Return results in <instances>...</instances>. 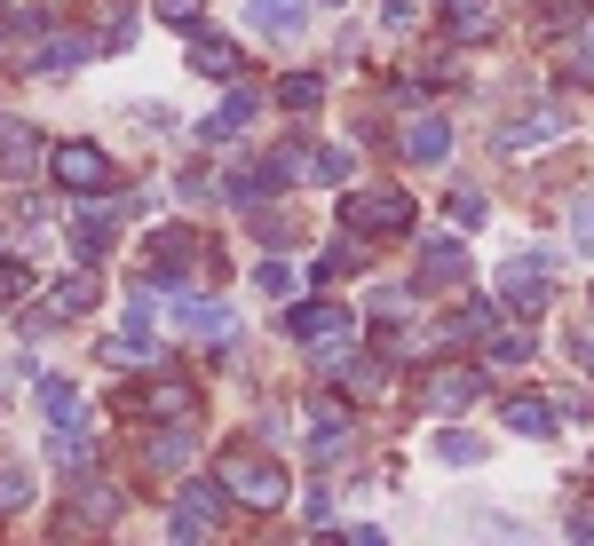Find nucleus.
Wrapping results in <instances>:
<instances>
[{"label": "nucleus", "instance_id": "obj_1", "mask_svg": "<svg viewBox=\"0 0 594 546\" xmlns=\"http://www.w3.org/2000/svg\"><path fill=\"white\" fill-rule=\"evenodd\" d=\"M286 333L317 340V364L341 372V357H349V310H341V301H302V310H286Z\"/></svg>", "mask_w": 594, "mask_h": 546}, {"label": "nucleus", "instance_id": "obj_2", "mask_svg": "<svg viewBox=\"0 0 594 546\" xmlns=\"http://www.w3.org/2000/svg\"><path fill=\"white\" fill-rule=\"evenodd\" d=\"M341 222H349L357 237H388V230H412V198H405V190H357L349 207H341Z\"/></svg>", "mask_w": 594, "mask_h": 546}, {"label": "nucleus", "instance_id": "obj_3", "mask_svg": "<svg viewBox=\"0 0 594 546\" xmlns=\"http://www.w3.org/2000/svg\"><path fill=\"white\" fill-rule=\"evenodd\" d=\"M222 484L238 491L246 507H278V499H286V467L261 460V452H230V460H222Z\"/></svg>", "mask_w": 594, "mask_h": 546}, {"label": "nucleus", "instance_id": "obj_4", "mask_svg": "<svg viewBox=\"0 0 594 546\" xmlns=\"http://www.w3.org/2000/svg\"><path fill=\"white\" fill-rule=\"evenodd\" d=\"M547 293H555V269H547V262H508V269H500V310L539 317Z\"/></svg>", "mask_w": 594, "mask_h": 546}, {"label": "nucleus", "instance_id": "obj_5", "mask_svg": "<svg viewBox=\"0 0 594 546\" xmlns=\"http://www.w3.org/2000/svg\"><path fill=\"white\" fill-rule=\"evenodd\" d=\"M48 175H56L63 190H104V183H112V159L95 151V143H56V151H48Z\"/></svg>", "mask_w": 594, "mask_h": 546}, {"label": "nucleus", "instance_id": "obj_6", "mask_svg": "<svg viewBox=\"0 0 594 546\" xmlns=\"http://www.w3.org/2000/svg\"><path fill=\"white\" fill-rule=\"evenodd\" d=\"M555 135H571V112H563V104H547V112H515V119L500 127V143H508V151H539V143H555Z\"/></svg>", "mask_w": 594, "mask_h": 546}, {"label": "nucleus", "instance_id": "obj_7", "mask_svg": "<svg viewBox=\"0 0 594 546\" xmlns=\"http://www.w3.org/2000/svg\"><path fill=\"white\" fill-rule=\"evenodd\" d=\"M246 24H254V32H270V40H302L310 0H246Z\"/></svg>", "mask_w": 594, "mask_h": 546}, {"label": "nucleus", "instance_id": "obj_8", "mask_svg": "<svg viewBox=\"0 0 594 546\" xmlns=\"http://www.w3.org/2000/svg\"><path fill=\"white\" fill-rule=\"evenodd\" d=\"M444 151H452V119H444V112L405 119V159H412V166H436Z\"/></svg>", "mask_w": 594, "mask_h": 546}, {"label": "nucleus", "instance_id": "obj_9", "mask_svg": "<svg viewBox=\"0 0 594 546\" xmlns=\"http://www.w3.org/2000/svg\"><path fill=\"white\" fill-rule=\"evenodd\" d=\"M175 325L198 333V340H230V333H238V317H230L222 301H198V293H175Z\"/></svg>", "mask_w": 594, "mask_h": 546}, {"label": "nucleus", "instance_id": "obj_10", "mask_svg": "<svg viewBox=\"0 0 594 546\" xmlns=\"http://www.w3.org/2000/svg\"><path fill=\"white\" fill-rule=\"evenodd\" d=\"M214 523H222V491L214 484H190L175 499V538H198V531H214Z\"/></svg>", "mask_w": 594, "mask_h": 546}, {"label": "nucleus", "instance_id": "obj_11", "mask_svg": "<svg viewBox=\"0 0 594 546\" xmlns=\"http://www.w3.org/2000/svg\"><path fill=\"white\" fill-rule=\"evenodd\" d=\"M468 404H476V372H459V364L428 372V413H468Z\"/></svg>", "mask_w": 594, "mask_h": 546}, {"label": "nucleus", "instance_id": "obj_12", "mask_svg": "<svg viewBox=\"0 0 594 546\" xmlns=\"http://www.w3.org/2000/svg\"><path fill=\"white\" fill-rule=\"evenodd\" d=\"M468 278V254L452 246V237H428L420 246V286H459Z\"/></svg>", "mask_w": 594, "mask_h": 546}, {"label": "nucleus", "instance_id": "obj_13", "mask_svg": "<svg viewBox=\"0 0 594 546\" xmlns=\"http://www.w3.org/2000/svg\"><path fill=\"white\" fill-rule=\"evenodd\" d=\"M254 112H261V95H246V88H238L214 119H198V143H230V135H246V119H254Z\"/></svg>", "mask_w": 594, "mask_h": 546}, {"label": "nucleus", "instance_id": "obj_14", "mask_svg": "<svg viewBox=\"0 0 594 546\" xmlns=\"http://www.w3.org/2000/svg\"><path fill=\"white\" fill-rule=\"evenodd\" d=\"M40 413H48L56 428H88V396H80L72 381H56V372H48V381H40Z\"/></svg>", "mask_w": 594, "mask_h": 546}, {"label": "nucleus", "instance_id": "obj_15", "mask_svg": "<svg viewBox=\"0 0 594 546\" xmlns=\"http://www.w3.org/2000/svg\"><path fill=\"white\" fill-rule=\"evenodd\" d=\"M508 428H515V435H555L563 420H555L547 396H508Z\"/></svg>", "mask_w": 594, "mask_h": 546}, {"label": "nucleus", "instance_id": "obj_16", "mask_svg": "<svg viewBox=\"0 0 594 546\" xmlns=\"http://www.w3.org/2000/svg\"><path fill=\"white\" fill-rule=\"evenodd\" d=\"M190 63H198V72H214V80H230V72H238V48H230L222 32H198V40H190Z\"/></svg>", "mask_w": 594, "mask_h": 546}, {"label": "nucleus", "instance_id": "obj_17", "mask_svg": "<svg viewBox=\"0 0 594 546\" xmlns=\"http://www.w3.org/2000/svg\"><path fill=\"white\" fill-rule=\"evenodd\" d=\"M143 269H151V278H183V269H190V237H151Z\"/></svg>", "mask_w": 594, "mask_h": 546}, {"label": "nucleus", "instance_id": "obj_18", "mask_svg": "<svg viewBox=\"0 0 594 546\" xmlns=\"http://www.w3.org/2000/svg\"><path fill=\"white\" fill-rule=\"evenodd\" d=\"M48 310H56V317H88V310H95V269H72V278L56 286Z\"/></svg>", "mask_w": 594, "mask_h": 546}, {"label": "nucleus", "instance_id": "obj_19", "mask_svg": "<svg viewBox=\"0 0 594 546\" xmlns=\"http://www.w3.org/2000/svg\"><path fill=\"white\" fill-rule=\"evenodd\" d=\"M72 254H80V262H104V254H112V214H80V222H72Z\"/></svg>", "mask_w": 594, "mask_h": 546}, {"label": "nucleus", "instance_id": "obj_20", "mask_svg": "<svg viewBox=\"0 0 594 546\" xmlns=\"http://www.w3.org/2000/svg\"><path fill=\"white\" fill-rule=\"evenodd\" d=\"M32 159H40V135H24V127L0 135V166H9V183H16V175H40Z\"/></svg>", "mask_w": 594, "mask_h": 546}, {"label": "nucleus", "instance_id": "obj_21", "mask_svg": "<svg viewBox=\"0 0 594 546\" xmlns=\"http://www.w3.org/2000/svg\"><path fill=\"white\" fill-rule=\"evenodd\" d=\"M95 48H104V40H80V32H56V48H48L40 63H48V72H72V63H88Z\"/></svg>", "mask_w": 594, "mask_h": 546}, {"label": "nucleus", "instance_id": "obj_22", "mask_svg": "<svg viewBox=\"0 0 594 546\" xmlns=\"http://www.w3.org/2000/svg\"><path fill=\"white\" fill-rule=\"evenodd\" d=\"M302 175H310V183H341V175H349V151H341V143H317Z\"/></svg>", "mask_w": 594, "mask_h": 546}, {"label": "nucleus", "instance_id": "obj_23", "mask_svg": "<svg viewBox=\"0 0 594 546\" xmlns=\"http://www.w3.org/2000/svg\"><path fill=\"white\" fill-rule=\"evenodd\" d=\"M317 95H325V80H317V72H293V80L278 88V104H286V112H317Z\"/></svg>", "mask_w": 594, "mask_h": 546}, {"label": "nucleus", "instance_id": "obj_24", "mask_svg": "<svg viewBox=\"0 0 594 546\" xmlns=\"http://www.w3.org/2000/svg\"><path fill=\"white\" fill-rule=\"evenodd\" d=\"M190 404H198V396H190L183 381H159V388H151V413H159V420H190Z\"/></svg>", "mask_w": 594, "mask_h": 546}, {"label": "nucleus", "instance_id": "obj_25", "mask_svg": "<svg viewBox=\"0 0 594 546\" xmlns=\"http://www.w3.org/2000/svg\"><path fill=\"white\" fill-rule=\"evenodd\" d=\"M143 460H151V467H183V460H190V428L175 420V428H167V435H159V443H151V452H143Z\"/></svg>", "mask_w": 594, "mask_h": 546}, {"label": "nucleus", "instance_id": "obj_26", "mask_svg": "<svg viewBox=\"0 0 594 546\" xmlns=\"http://www.w3.org/2000/svg\"><path fill=\"white\" fill-rule=\"evenodd\" d=\"M24 499H32V475L24 467H0V515H16Z\"/></svg>", "mask_w": 594, "mask_h": 546}, {"label": "nucleus", "instance_id": "obj_27", "mask_svg": "<svg viewBox=\"0 0 594 546\" xmlns=\"http://www.w3.org/2000/svg\"><path fill=\"white\" fill-rule=\"evenodd\" d=\"M436 452H444L452 467H468V460H484V443H476V435H459V428H452V435H436Z\"/></svg>", "mask_w": 594, "mask_h": 546}, {"label": "nucleus", "instance_id": "obj_28", "mask_svg": "<svg viewBox=\"0 0 594 546\" xmlns=\"http://www.w3.org/2000/svg\"><path fill=\"white\" fill-rule=\"evenodd\" d=\"M523 357H532V333H500L491 340V364H523Z\"/></svg>", "mask_w": 594, "mask_h": 546}, {"label": "nucleus", "instance_id": "obj_29", "mask_svg": "<svg viewBox=\"0 0 594 546\" xmlns=\"http://www.w3.org/2000/svg\"><path fill=\"white\" fill-rule=\"evenodd\" d=\"M32 293V269L24 262H0V301H24Z\"/></svg>", "mask_w": 594, "mask_h": 546}, {"label": "nucleus", "instance_id": "obj_30", "mask_svg": "<svg viewBox=\"0 0 594 546\" xmlns=\"http://www.w3.org/2000/svg\"><path fill=\"white\" fill-rule=\"evenodd\" d=\"M452 24L459 32H491V9H484V0H452Z\"/></svg>", "mask_w": 594, "mask_h": 546}, {"label": "nucleus", "instance_id": "obj_31", "mask_svg": "<svg viewBox=\"0 0 594 546\" xmlns=\"http://www.w3.org/2000/svg\"><path fill=\"white\" fill-rule=\"evenodd\" d=\"M563 72H571V80H594V32H579V48L563 56Z\"/></svg>", "mask_w": 594, "mask_h": 546}, {"label": "nucleus", "instance_id": "obj_32", "mask_svg": "<svg viewBox=\"0 0 594 546\" xmlns=\"http://www.w3.org/2000/svg\"><path fill=\"white\" fill-rule=\"evenodd\" d=\"M381 24H388V32H412V24H420V0H388Z\"/></svg>", "mask_w": 594, "mask_h": 546}, {"label": "nucleus", "instance_id": "obj_33", "mask_svg": "<svg viewBox=\"0 0 594 546\" xmlns=\"http://www.w3.org/2000/svg\"><path fill=\"white\" fill-rule=\"evenodd\" d=\"M571 237H579V246H594V198H571Z\"/></svg>", "mask_w": 594, "mask_h": 546}, {"label": "nucleus", "instance_id": "obj_34", "mask_svg": "<svg viewBox=\"0 0 594 546\" xmlns=\"http://www.w3.org/2000/svg\"><path fill=\"white\" fill-rule=\"evenodd\" d=\"M452 333H468V340H484V333H491V310H484V301H476V310H459V317H452Z\"/></svg>", "mask_w": 594, "mask_h": 546}, {"label": "nucleus", "instance_id": "obj_35", "mask_svg": "<svg viewBox=\"0 0 594 546\" xmlns=\"http://www.w3.org/2000/svg\"><path fill=\"white\" fill-rule=\"evenodd\" d=\"M254 286H261V293H293V269H278V262H261V269H254Z\"/></svg>", "mask_w": 594, "mask_h": 546}, {"label": "nucleus", "instance_id": "obj_36", "mask_svg": "<svg viewBox=\"0 0 594 546\" xmlns=\"http://www.w3.org/2000/svg\"><path fill=\"white\" fill-rule=\"evenodd\" d=\"M159 16H167V24H190V16H198V0H159Z\"/></svg>", "mask_w": 594, "mask_h": 546}, {"label": "nucleus", "instance_id": "obj_37", "mask_svg": "<svg viewBox=\"0 0 594 546\" xmlns=\"http://www.w3.org/2000/svg\"><path fill=\"white\" fill-rule=\"evenodd\" d=\"M579 364H594V340H586V333H579Z\"/></svg>", "mask_w": 594, "mask_h": 546}, {"label": "nucleus", "instance_id": "obj_38", "mask_svg": "<svg viewBox=\"0 0 594 546\" xmlns=\"http://www.w3.org/2000/svg\"><path fill=\"white\" fill-rule=\"evenodd\" d=\"M325 9H341V0H325Z\"/></svg>", "mask_w": 594, "mask_h": 546}]
</instances>
